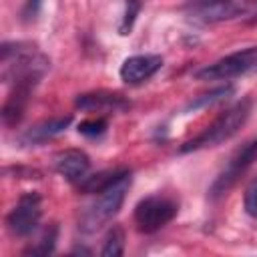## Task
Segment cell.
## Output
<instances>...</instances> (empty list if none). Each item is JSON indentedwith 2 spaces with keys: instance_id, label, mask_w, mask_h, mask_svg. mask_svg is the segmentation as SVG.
<instances>
[{
  "instance_id": "cell-1",
  "label": "cell",
  "mask_w": 257,
  "mask_h": 257,
  "mask_svg": "<svg viewBox=\"0 0 257 257\" xmlns=\"http://www.w3.org/2000/svg\"><path fill=\"white\" fill-rule=\"evenodd\" d=\"M133 177L131 171H124L116 181H112L108 187H104L102 191L94 193V199H90L80 215H78V227L82 233H94L100 227H104L122 207L124 197L131 189Z\"/></svg>"
},
{
  "instance_id": "cell-2",
  "label": "cell",
  "mask_w": 257,
  "mask_h": 257,
  "mask_svg": "<svg viewBox=\"0 0 257 257\" xmlns=\"http://www.w3.org/2000/svg\"><path fill=\"white\" fill-rule=\"evenodd\" d=\"M2 80L16 82L20 78H38L50 68V60L30 42H4L2 44Z\"/></svg>"
},
{
  "instance_id": "cell-3",
  "label": "cell",
  "mask_w": 257,
  "mask_h": 257,
  "mask_svg": "<svg viewBox=\"0 0 257 257\" xmlns=\"http://www.w3.org/2000/svg\"><path fill=\"white\" fill-rule=\"evenodd\" d=\"M249 114H251V100L249 98H243V100L235 102L231 108H227L225 112H221L203 133H199L191 141L183 143L181 145V153L209 149V147H217V145L229 141L247 122Z\"/></svg>"
},
{
  "instance_id": "cell-4",
  "label": "cell",
  "mask_w": 257,
  "mask_h": 257,
  "mask_svg": "<svg viewBox=\"0 0 257 257\" xmlns=\"http://www.w3.org/2000/svg\"><path fill=\"white\" fill-rule=\"evenodd\" d=\"M257 70V46H249L237 52H231L195 72L199 80H231L247 72Z\"/></svg>"
},
{
  "instance_id": "cell-5",
  "label": "cell",
  "mask_w": 257,
  "mask_h": 257,
  "mask_svg": "<svg viewBox=\"0 0 257 257\" xmlns=\"http://www.w3.org/2000/svg\"><path fill=\"white\" fill-rule=\"evenodd\" d=\"M179 205L165 195H149L135 205V225L141 233H155L175 219Z\"/></svg>"
},
{
  "instance_id": "cell-6",
  "label": "cell",
  "mask_w": 257,
  "mask_h": 257,
  "mask_svg": "<svg viewBox=\"0 0 257 257\" xmlns=\"http://www.w3.org/2000/svg\"><path fill=\"white\" fill-rule=\"evenodd\" d=\"M42 217V197L36 191L20 195L18 203L6 215V229L12 237H28L36 231Z\"/></svg>"
},
{
  "instance_id": "cell-7",
  "label": "cell",
  "mask_w": 257,
  "mask_h": 257,
  "mask_svg": "<svg viewBox=\"0 0 257 257\" xmlns=\"http://www.w3.org/2000/svg\"><path fill=\"white\" fill-rule=\"evenodd\" d=\"M257 161V137L253 141H249L245 147H241L233 157L231 161L225 165V169L219 173V177L215 179V183L211 185V197L217 199L221 195H225L237 181L239 177Z\"/></svg>"
},
{
  "instance_id": "cell-8",
  "label": "cell",
  "mask_w": 257,
  "mask_h": 257,
  "mask_svg": "<svg viewBox=\"0 0 257 257\" xmlns=\"http://www.w3.org/2000/svg\"><path fill=\"white\" fill-rule=\"evenodd\" d=\"M249 0H189L185 12L199 22H221L247 10Z\"/></svg>"
},
{
  "instance_id": "cell-9",
  "label": "cell",
  "mask_w": 257,
  "mask_h": 257,
  "mask_svg": "<svg viewBox=\"0 0 257 257\" xmlns=\"http://www.w3.org/2000/svg\"><path fill=\"white\" fill-rule=\"evenodd\" d=\"M38 78H20L16 82H12V90L2 106V120L6 126H16L26 110L28 98L34 92V88L38 86Z\"/></svg>"
},
{
  "instance_id": "cell-10",
  "label": "cell",
  "mask_w": 257,
  "mask_h": 257,
  "mask_svg": "<svg viewBox=\"0 0 257 257\" xmlns=\"http://www.w3.org/2000/svg\"><path fill=\"white\" fill-rule=\"evenodd\" d=\"M163 66V56L161 54H135L124 58L120 64V80L126 84H141L149 80L155 72H159Z\"/></svg>"
},
{
  "instance_id": "cell-11",
  "label": "cell",
  "mask_w": 257,
  "mask_h": 257,
  "mask_svg": "<svg viewBox=\"0 0 257 257\" xmlns=\"http://www.w3.org/2000/svg\"><path fill=\"white\" fill-rule=\"evenodd\" d=\"M52 165L58 175H62L66 181L74 185H78L84 177H88V171H90V159L80 149H64L56 153L52 159Z\"/></svg>"
},
{
  "instance_id": "cell-12",
  "label": "cell",
  "mask_w": 257,
  "mask_h": 257,
  "mask_svg": "<svg viewBox=\"0 0 257 257\" xmlns=\"http://www.w3.org/2000/svg\"><path fill=\"white\" fill-rule=\"evenodd\" d=\"M74 106L86 112H100V114H110V112H122L131 106V102L118 94V92H106V90H96V92H84L78 94L74 100Z\"/></svg>"
},
{
  "instance_id": "cell-13",
  "label": "cell",
  "mask_w": 257,
  "mask_h": 257,
  "mask_svg": "<svg viewBox=\"0 0 257 257\" xmlns=\"http://www.w3.org/2000/svg\"><path fill=\"white\" fill-rule=\"evenodd\" d=\"M72 116L70 114H64V116H52L48 120H42L38 124H34L32 128H28L24 135H22V143L24 145H40V143H46L50 139H54L56 135L64 133L66 126L70 124Z\"/></svg>"
},
{
  "instance_id": "cell-14",
  "label": "cell",
  "mask_w": 257,
  "mask_h": 257,
  "mask_svg": "<svg viewBox=\"0 0 257 257\" xmlns=\"http://www.w3.org/2000/svg\"><path fill=\"white\" fill-rule=\"evenodd\" d=\"M122 173H124V169H120V171H100V173H96V175L84 177L76 187H78V191H82L84 195H94V193L102 191L104 187H108L112 181H116Z\"/></svg>"
},
{
  "instance_id": "cell-15",
  "label": "cell",
  "mask_w": 257,
  "mask_h": 257,
  "mask_svg": "<svg viewBox=\"0 0 257 257\" xmlns=\"http://www.w3.org/2000/svg\"><path fill=\"white\" fill-rule=\"evenodd\" d=\"M56 239H58V227H56V225H50V227H46V229L40 233L38 241L30 243V245L24 249V253H26V255H48V253L54 251Z\"/></svg>"
},
{
  "instance_id": "cell-16",
  "label": "cell",
  "mask_w": 257,
  "mask_h": 257,
  "mask_svg": "<svg viewBox=\"0 0 257 257\" xmlns=\"http://www.w3.org/2000/svg\"><path fill=\"white\" fill-rule=\"evenodd\" d=\"M122 253H124V231L118 225H114L104 237L100 255L102 257H120Z\"/></svg>"
},
{
  "instance_id": "cell-17",
  "label": "cell",
  "mask_w": 257,
  "mask_h": 257,
  "mask_svg": "<svg viewBox=\"0 0 257 257\" xmlns=\"http://www.w3.org/2000/svg\"><path fill=\"white\" fill-rule=\"evenodd\" d=\"M104 131H106V120L102 116L88 118V120H82L78 124V133L84 135V137H90V139H96V137L104 135Z\"/></svg>"
},
{
  "instance_id": "cell-18",
  "label": "cell",
  "mask_w": 257,
  "mask_h": 257,
  "mask_svg": "<svg viewBox=\"0 0 257 257\" xmlns=\"http://www.w3.org/2000/svg\"><path fill=\"white\" fill-rule=\"evenodd\" d=\"M243 207L245 213L253 219H257V177L247 185L245 195H243Z\"/></svg>"
},
{
  "instance_id": "cell-19",
  "label": "cell",
  "mask_w": 257,
  "mask_h": 257,
  "mask_svg": "<svg viewBox=\"0 0 257 257\" xmlns=\"http://www.w3.org/2000/svg\"><path fill=\"white\" fill-rule=\"evenodd\" d=\"M233 92V88L231 86H225V88H217V90H213V92H209V94H203L201 98H197L195 102H191V106L195 108V106H207V104H211V102H217V100H221V98H225L227 94H231Z\"/></svg>"
},
{
  "instance_id": "cell-20",
  "label": "cell",
  "mask_w": 257,
  "mask_h": 257,
  "mask_svg": "<svg viewBox=\"0 0 257 257\" xmlns=\"http://www.w3.org/2000/svg\"><path fill=\"white\" fill-rule=\"evenodd\" d=\"M40 4H42V0H26V4H24V10H22V16H24L26 20L34 18V16L38 14V8H40Z\"/></svg>"
}]
</instances>
